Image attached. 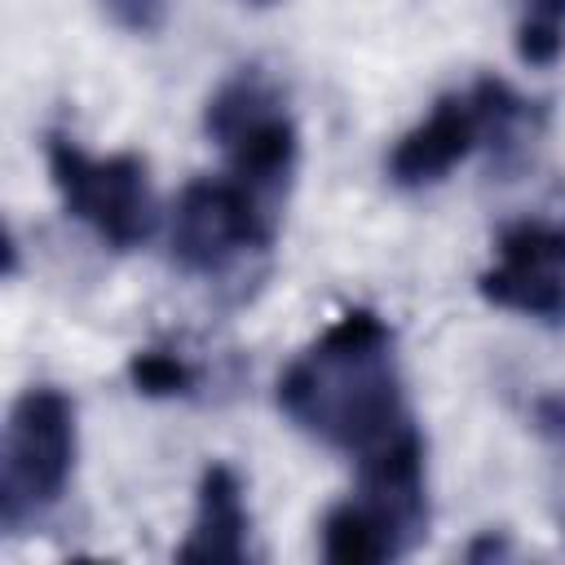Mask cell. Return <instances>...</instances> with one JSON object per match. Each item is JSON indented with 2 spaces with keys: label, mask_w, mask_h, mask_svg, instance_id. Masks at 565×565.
Here are the masks:
<instances>
[{
  "label": "cell",
  "mask_w": 565,
  "mask_h": 565,
  "mask_svg": "<svg viewBox=\"0 0 565 565\" xmlns=\"http://www.w3.org/2000/svg\"><path fill=\"white\" fill-rule=\"evenodd\" d=\"M97 4L128 35H159L168 22V0H97Z\"/></svg>",
  "instance_id": "cell-12"
},
{
  "label": "cell",
  "mask_w": 565,
  "mask_h": 565,
  "mask_svg": "<svg viewBox=\"0 0 565 565\" xmlns=\"http://www.w3.org/2000/svg\"><path fill=\"white\" fill-rule=\"evenodd\" d=\"M516 53L530 66H552L565 53V0H521Z\"/></svg>",
  "instance_id": "cell-10"
},
{
  "label": "cell",
  "mask_w": 565,
  "mask_h": 565,
  "mask_svg": "<svg viewBox=\"0 0 565 565\" xmlns=\"http://www.w3.org/2000/svg\"><path fill=\"white\" fill-rule=\"evenodd\" d=\"M274 199L256 194L238 177H199L181 190L172 212V260L185 274H225L234 260L274 243Z\"/></svg>",
  "instance_id": "cell-6"
},
{
  "label": "cell",
  "mask_w": 565,
  "mask_h": 565,
  "mask_svg": "<svg viewBox=\"0 0 565 565\" xmlns=\"http://www.w3.org/2000/svg\"><path fill=\"white\" fill-rule=\"evenodd\" d=\"M128 380L137 393L146 397H181L194 388V366L177 353H159V349H141L128 362Z\"/></svg>",
  "instance_id": "cell-11"
},
{
  "label": "cell",
  "mask_w": 565,
  "mask_h": 565,
  "mask_svg": "<svg viewBox=\"0 0 565 565\" xmlns=\"http://www.w3.org/2000/svg\"><path fill=\"white\" fill-rule=\"evenodd\" d=\"M44 159L62 207L115 252H132L154 230V199L141 154H88L66 132L44 137Z\"/></svg>",
  "instance_id": "cell-5"
},
{
  "label": "cell",
  "mask_w": 565,
  "mask_h": 565,
  "mask_svg": "<svg viewBox=\"0 0 565 565\" xmlns=\"http://www.w3.org/2000/svg\"><path fill=\"white\" fill-rule=\"evenodd\" d=\"M530 119V106L494 75H481L463 93H446L433 102V110L397 137L388 150V181L397 190H428L450 177L455 163H463L481 141L512 146L521 124Z\"/></svg>",
  "instance_id": "cell-3"
},
{
  "label": "cell",
  "mask_w": 565,
  "mask_h": 565,
  "mask_svg": "<svg viewBox=\"0 0 565 565\" xmlns=\"http://www.w3.org/2000/svg\"><path fill=\"white\" fill-rule=\"evenodd\" d=\"M530 419H534V433H539L552 450H565V393H543V397H534Z\"/></svg>",
  "instance_id": "cell-13"
},
{
  "label": "cell",
  "mask_w": 565,
  "mask_h": 565,
  "mask_svg": "<svg viewBox=\"0 0 565 565\" xmlns=\"http://www.w3.org/2000/svg\"><path fill=\"white\" fill-rule=\"evenodd\" d=\"M203 128L225 150L234 177L278 203L296 168V119L260 66H243L207 97Z\"/></svg>",
  "instance_id": "cell-4"
},
{
  "label": "cell",
  "mask_w": 565,
  "mask_h": 565,
  "mask_svg": "<svg viewBox=\"0 0 565 565\" xmlns=\"http://www.w3.org/2000/svg\"><path fill=\"white\" fill-rule=\"evenodd\" d=\"M477 291L486 305L565 327V225L512 221L494 238V260L481 269Z\"/></svg>",
  "instance_id": "cell-7"
},
{
  "label": "cell",
  "mask_w": 565,
  "mask_h": 565,
  "mask_svg": "<svg viewBox=\"0 0 565 565\" xmlns=\"http://www.w3.org/2000/svg\"><path fill=\"white\" fill-rule=\"evenodd\" d=\"M406 552H411V539L362 494H349L322 516V556L331 565H380Z\"/></svg>",
  "instance_id": "cell-9"
},
{
  "label": "cell",
  "mask_w": 565,
  "mask_h": 565,
  "mask_svg": "<svg viewBox=\"0 0 565 565\" xmlns=\"http://www.w3.org/2000/svg\"><path fill=\"white\" fill-rule=\"evenodd\" d=\"M238 4H252V9H269V4H278V0H238Z\"/></svg>",
  "instance_id": "cell-14"
},
{
  "label": "cell",
  "mask_w": 565,
  "mask_h": 565,
  "mask_svg": "<svg viewBox=\"0 0 565 565\" xmlns=\"http://www.w3.org/2000/svg\"><path fill=\"white\" fill-rule=\"evenodd\" d=\"M75 468V402L53 384H31L4 424L0 525L18 534L66 494Z\"/></svg>",
  "instance_id": "cell-2"
},
{
  "label": "cell",
  "mask_w": 565,
  "mask_h": 565,
  "mask_svg": "<svg viewBox=\"0 0 565 565\" xmlns=\"http://www.w3.org/2000/svg\"><path fill=\"white\" fill-rule=\"evenodd\" d=\"M278 406L305 437L358 459L411 428L388 322L375 309L340 313L287 362Z\"/></svg>",
  "instance_id": "cell-1"
},
{
  "label": "cell",
  "mask_w": 565,
  "mask_h": 565,
  "mask_svg": "<svg viewBox=\"0 0 565 565\" xmlns=\"http://www.w3.org/2000/svg\"><path fill=\"white\" fill-rule=\"evenodd\" d=\"M247 503H243V481L230 463H207L194 490V521L185 543L177 547V561L190 565H238L247 561Z\"/></svg>",
  "instance_id": "cell-8"
}]
</instances>
